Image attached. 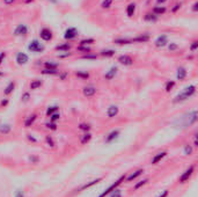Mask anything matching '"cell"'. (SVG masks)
Here are the masks:
<instances>
[{
    "label": "cell",
    "mask_w": 198,
    "mask_h": 197,
    "mask_svg": "<svg viewBox=\"0 0 198 197\" xmlns=\"http://www.w3.org/2000/svg\"><path fill=\"white\" fill-rule=\"evenodd\" d=\"M29 28L27 24L24 23H20L16 26V28L14 29V36H18V37H22V36H26L28 34Z\"/></svg>",
    "instance_id": "7"
},
{
    "label": "cell",
    "mask_w": 198,
    "mask_h": 197,
    "mask_svg": "<svg viewBox=\"0 0 198 197\" xmlns=\"http://www.w3.org/2000/svg\"><path fill=\"white\" fill-rule=\"evenodd\" d=\"M15 197H24L23 191H22V190H16V192H15Z\"/></svg>",
    "instance_id": "56"
},
{
    "label": "cell",
    "mask_w": 198,
    "mask_h": 197,
    "mask_svg": "<svg viewBox=\"0 0 198 197\" xmlns=\"http://www.w3.org/2000/svg\"><path fill=\"white\" fill-rule=\"evenodd\" d=\"M158 20H159V16L154 15L152 12H151V13H146L145 16H144V21L149 22V23H155Z\"/></svg>",
    "instance_id": "20"
},
{
    "label": "cell",
    "mask_w": 198,
    "mask_h": 197,
    "mask_svg": "<svg viewBox=\"0 0 198 197\" xmlns=\"http://www.w3.org/2000/svg\"><path fill=\"white\" fill-rule=\"evenodd\" d=\"M15 89V82L14 81H11L9 84L5 87V89H4V95L5 96H8V95H11Z\"/></svg>",
    "instance_id": "24"
},
{
    "label": "cell",
    "mask_w": 198,
    "mask_h": 197,
    "mask_svg": "<svg viewBox=\"0 0 198 197\" xmlns=\"http://www.w3.org/2000/svg\"><path fill=\"white\" fill-rule=\"evenodd\" d=\"M91 139H92V134H91V132H85V134L80 137V143H81L82 145H86L87 143L91 141Z\"/></svg>",
    "instance_id": "29"
},
{
    "label": "cell",
    "mask_w": 198,
    "mask_h": 197,
    "mask_svg": "<svg viewBox=\"0 0 198 197\" xmlns=\"http://www.w3.org/2000/svg\"><path fill=\"white\" fill-rule=\"evenodd\" d=\"M175 86H176V82H175L174 80H168V81L166 82V85H164V91L167 92V93H169Z\"/></svg>",
    "instance_id": "34"
},
{
    "label": "cell",
    "mask_w": 198,
    "mask_h": 197,
    "mask_svg": "<svg viewBox=\"0 0 198 197\" xmlns=\"http://www.w3.org/2000/svg\"><path fill=\"white\" fill-rule=\"evenodd\" d=\"M28 50L30 52L40 53V52H43V51L45 50V47H44L43 43H41V41H38V40H33V41H30V43L28 44Z\"/></svg>",
    "instance_id": "3"
},
{
    "label": "cell",
    "mask_w": 198,
    "mask_h": 197,
    "mask_svg": "<svg viewBox=\"0 0 198 197\" xmlns=\"http://www.w3.org/2000/svg\"><path fill=\"white\" fill-rule=\"evenodd\" d=\"M192 151H193V148H192V146H191V145H185V146H184L183 152H184V154H185V155L192 154Z\"/></svg>",
    "instance_id": "43"
},
{
    "label": "cell",
    "mask_w": 198,
    "mask_h": 197,
    "mask_svg": "<svg viewBox=\"0 0 198 197\" xmlns=\"http://www.w3.org/2000/svg\"><path fill=\"white\" fill-rule=\"evenodd\" d=\"M40 37L41 40L44 42H49L53 38V34H52V30L49 28H42L40 30Z\"/></svg>",
    "instance_id": "8"
},
{
    "label": "cell",
    "mask_w": 198,
    "mask_h": 197,
    "mask_svg": "<svg viewBox=\"0 0 198 197\" xmlns=\"http://www.w3.org/2000/svg\"><path fill=\"white\" fill-rule=\"evenodd\" d=\"M166 1H167V0H156V4H158V5L160 6V5H162V4H164Z\"/></svg>",
    "instance_id": "60"
},
{
    "label": "cell",
    "mask_w": 198,
    "mask_h": 197,
    "mask_svg": "<svg viewBox=\"0 0 198 197\" xmlns=\"http://www.w3.org/2000/svg\"><path fill=\"white\" fill-rule=\"evenodd\" d=\"M168 36L167 35H160L156 37V40L154 41V45L156 48H164L168 44Z\"/></svg>",
    "instance_id": "11"
},
{
    "label": "cell",
    "mask_w": 198,
    "mask_h": 197,
    "mask_svg": "<svg viewBox=\"0 0 198 197\" xmlns=\"http://www.w3.org/2000/svg\"><path fill=\"white\" fill-rule=\"evenodd\" d=\"M7 105H8V100H7V98H4V100L0 102V106H1V107H6Z\"/></svg>",
    "instance_id": "58"
},
{
    "label": "cell",
    "mask_w": 198,
    "mask_h": 197,
    "mask_svg": "<svg viewBox=\"0 0 198 197\" xmlns=\"http://www.w3.org/2000/svg\"><path fill=\"white\" fill-rule=\"evenodd\" d=\"M79 129L82 130V131H85V132H89L91 125H89L88 123H80V124H79Z\"/></svg>",
    "instance_id": "42"
},
{
    "label": "cell",
    "mask_w": 198,
    "mask_h": 197,
    "mask_svg": "<svg viewBox=\"0 0 198 197\" xmlns=\"http://www.w3.org/2000/svg\"><path fill=\"white\" fill-rule=\"evenodd\" d=\"M82 59H87V60H95V59H97V55H95V53H86L84 56H81Z\"/></svg>",
    "instance_id": "40"
},
{
    "label": "cell",
    "mask_w": 198,
    "mask_h": 197,
    "mask_svg": "<svg viewBox=\"0 0 198 197\" xmlns=\"http://www.w3.org/2000/svg\"><path fill=\"white\" fill-rule=\"evenodd\" d=\"M96 92H97V88L93 85H87L82 88V94L86 98H92L96 94Z\"/></svg>",
    "instance_id": "9"
},
{
    "label": "cell",
    "mask_w": 198,
    "mask_h": 197,
    "mask_svg": "<svg viewBox=\"0 0 198 197\" xmlns=\"http://www.w3.org/2000/svg\"><path fill=\"white\" fill-rule=\"evenodd\" d=\"M196 86L195 85H189L184 88L183 91L181 92L180 94H177L176 96L174 98L173 102L174 103H181V102H184L187 100H189L190 98H192L195 94H196Z\"/></svg>",
    "instance_id": "1"
},
{
    "label": "cell",
    "mask_w": 198,
    "mask_h": 197,
    "mask_svg": "<svg viewBox=\"0 0 198 197\" xmlns=\"http://www.w3.org/2000/svg\"><path fill=\"white\" fill-rule=\"evenodd\" d=\"M60 118V114L59 113H55L52 114L51 116H50V122H53V123H56L57 121H59Z\"/></svg>",
    "instance_id": "45"
},
{
    "label": "cell",
    "mask_w": 198,
    "mask_h": 197,
    "mask_svg": "<svg viewBox=\"0 0 198 197\" xmlns=\"http://www.w3.org/2000/svg\"><path fill=\"white\" fill-rule=\"evenodd\" d=\"M12 131V127L11 124H1L0 125V134H7Z\"/></svg>",
    "instance_id": "32"
},
{
    "label": "cell",
    "mask_w": 198,
    "mask_h": 197,
    "mask_svg": "<svg viewBox=\"0 0 198 197\" xmlns=\"http://www.w3.org/2000/svg\"><path fill=\"white\" fill-rule=\"evenodd\" d=\"M71 55H72L71 52H64V53H59L58 58H67V57H70Z\"/></svg>",
    "instance_id": "53"
},
{
    "label": "cell",
    "mask_w": 198,
    "mask_h": 197,
    "mask_svg": "<svg viewBox=\"0 0 198 197\" xmlns=\"http://www.w3.org/2000/svg\"><path fill=\"white\" fill-rule=\"evenodd\" d=\"M15 62H16L18 65H26V64H28L29 62L28 55L24 53V52H18L16 57H15Z\"/></svg>",
    "instance_id": "10"
},
{
    "label": "cell",
    "mask_w": 198,
    "mask_h": 197,
    "mask_svg": "<svg viewBox=\"0 0 198 197\" xmlns=\"http://www.w3.org/2000/svg\"><path fill=\"white\" fill-rule=\"evenodd\" d=\"M31 98V95H30V93L29 92H24L23 94L21 95V101L23 102V103H27V102H29V100Z\"/></svg>",
    "instance_id": "41"
},
{
    "label": "cell",
    "mask_w": 198,
    "mask_h": 197,
    "mask_svg": "<svg viewBox=\"0 0 198 197\" xmlns=\"http://www.w3.org/2000/svg\"><path fill=\"white\" fill-rule=\"evenodd\" d=\"M149 40H151L149 34H142V35L137 36L135 38H131V44H133V43H146L148 42Z\"/></svg>",
    "instance_id": "14"
},
{
    "label": "cell",
    "mask_w": 198,
    "mask_h": 197,
    "mask_svg": "<svg viewBox=\"0 0 198 197\" xmlns=\"http://www.w3.org/2000/svg\"><path fill=\"white\" fill-rule=\"evenodd\" d=\"M67 76H69V73H67V72H62V73L59 72V73H58V77H59L60 80H66Z\"/></svg>",
    "instance_id": "52"
},
{
    "label": "cell",
    "mask_w": 198,
    "mask_h": 197,
    "mask_svg": "<svg viewBox=\"0 0 198 197\" xmlns=\"http://www.w3.org/2000/svg\"><path fill=\"white\" fill-rule=\"evenodd\" d=\"M117 62L120 64V65H124V66H131L133 64V58L129 55H122V56L118 57Z\"/></svg>",
    "instance_id": "12"
},
{
    "label": "cell",
    "mask_w": 198,
    "mask_h": 197,
    "mask_svg": "<svg viewBox=\"0 0 198 197\" xmlns=\"http://www.w3.org/2000/svg\"><path fill=\"white\" fill-rule=\"evenodd\" d=\"M36 120H37V115H36V114H31V115H29L28 117L24 120V127L30 128L34 123H35Z\"/></svg>",
    "instance_id": "18"
},
{
    "label": "cell",
    "mask_w": 198,
    "mask_h": 197,
    "mask_svg": "<svg viewBox=\"0 0 198 197\" xmlns=\"http://www.w3.org/2000/svg\"><path fill=\"white\" fill-rule=\"evenodd\" d=\"M45 141H46V144L49 145L50 147H53L55 146V141H53V138L51 136H46L45 137Z\"/></svg>",
    "instance_id": "47"
},
{
    "label": "cell",
    "mask_w": 198,
    "mask_h": 197,
    "mask_svg": "<svg viewBox=\"0 0 198 197\" xmlns=\"http://www.w3.org/2000/svg\"><path fill=\"white\" fill-rule=\"evenodd\" d=\"M144 173V169H137L135 173H132V174H130V175L127 176V177H125V180H126L127 182H131V181H133V180H136L138 176H140Z\"/></svg>",
    "instance_id": "25"
},
{
    "label": "cell",
    "mask_w": 198,
    "mask_h": 197,
    "mask_svg": "<svg viewBox=\"0 0 198 197\" xmlns=\"http://www.w3.org/2000/svg\"><path fill=\"white\" fill-rule=\"evenodd\" d=\"M168 50L169 51H175V50L178 49V44L177 43H168Z\"/></svg>",
    "instance_id": "49"
},
{
    "label": "cell",
    "mask_w": 198,
    "mask_h": 197,
    "mask_svg": "<svg viewBox=\"0 0 198 197\" xmlns=\"http://www.w3.org/2000/svg\"><path fill=\"white\" fill-rule=\"evenodd\" d=\"M51 1H52V2H57L56 0H51Z\"/></svg>",
    "instance_id": "64"
},
{
    "label": "cell",
    "mask_w": 198,
    "mask_h": 197,
    "mask_svg": "<svg viewBox=\"0 0 198 197\" xmlns=\"http://www.w3.org/2000/svg\"><path fill=\"white\" fill-rule=\"evenodd\" d=\"M115 44L117 45H127V44H131V38H124V37H120V38H116L113 41Z\"/></svg>",
    "instance_id": "28"
},
{
    "label": "cell",
    "mask_w": 198,
    "mask_h": 197,
    "mask_svg": "<svg viewBox=\"0 0 198 197\" xmlns=\"http://www.w3.org/2000/svg\"><path fill=\"white\" fill-rule=\"evenodd\" d=\"M78 36H79L78 29L74 28V27H69V28L65 30V33H64V38H65L66 41H69V42L75 40Z\"/></svg>",
    "instance_id": "4"
},
{
    "label": "cell",
    "mask_w": 198,
    "mask_h": 197,
    "mask_svg": "<svg viewBox=\"0 0 198 197\" xmlns=\"http://www.w3.org/2000/svg\"><path fill=\"white\" fill-rule=\"evenodd\" d=\"M43 85V81L41 79H35V80H33L30 85H29V88L31 89V91H36V89H38V88H41Z\"/></svg>",
    "instance_id": "22"
},
{
    "label": "cell",
    "mask_w": 198,
    "mask_h": 197,
    "mask_svg": "<svg viewBox=\"0 0 198 197\" xmlns=\"http://www.w3.org/2000/svg\"><path fill=\"white\" fill-rule=\"evenodd\" d=\"M188 76V71L184 66H178L176 70V79L180 81H183Z\"/></svg>",
    "instance_id": "15"
},
{
    "label": "cell",
    "mask_w": 198,
    "mask_h": 197,
    "mask_svg": "<svg viewBox=\"0 0 198 197\" xmlns=\"http://www.w3.org/2000/svg\"><path fill=\"white\" fill-rule=\"evenodd\" d=\"M77 51H79V52H82V53H89L91 51H92V49H91V47L89 45H79L78 48H77Z\"/></svg>",
    "instance_id": "36"
},
{
    "label": "cell",
    "mask_w": 198,
    "mask_h": 197,
    "mask_svg": "<svg viewBox=\"0 0 198 197\" xmlns=\"http://www.w3.org/2000/svg\"><path fill=\"white\" fill-rule=\"evenodd\" d=\"M125 177H126L125 175H122V176L120 177V179H118V180L116 181V182L113 183L111 186H109V187H108V188H107V189L104 190V191H103L102 194H100V195H99L97 197H106L107 195H109V194H110V192H111V191H113V189H116V188H117V187L120 186V183H122L123 181H124V180H125Z\"/></svg>",
    "instance_id": "5"
},
{
    "label": "cell",
    "mask_w": 198,
    "mask_h": 197,
    "mask_svg": "<svg viewBox=\"0 0 198 197\" xmlns=\"http://www.w3.org/2000/svg\"><path fill=\"white\" fill-rule=\"evenodd\" d=\"M117 73H118V67L117 66H113V67H110L109 70L107 71V73L104 74V79L106 80H113V78L117 76Z\"/></svg>",
    "instance_id": "16"
},
{
    "label": "cell",
    "mask_w": 198,
    "mask_h": 197,
    "mask_svg": "<svg viewBox=\"0 0 198 197\" xmlns=\"http://www.w3.org/2000/svg\"><path fill=\"white\" fill-rule=\"evenodd\" d=\"M41 73H42L43 76H58L59 71L58 70H49V69H43V70L41 71Z\"/></svg>",
    "instance_id": "33"
},
{
    "label": "cell",
    "mask_w": 198,
    "mask_h": 197,
    "mask_svg": "<svg viewBox=\"0 0 198 197\" xmlns=\"http://www.w3.org/2000/svg\"><path fill=\"white\" fill-rule=\"evenodd\" d=\"M167 196H168V190H163L162 194H160L158 197H167Z\"/></svg>",
    "instance_id": "59"
},
{
    "label": "cell",
    "mask_w": 198,
    "mask_h": 197,
    "mask_svg": "<svg viewBox=\"0 0 198 197\" xmlns=\"http://www.w3.org/2000/svg\"><path fill=\"white\" fill-rule=\"evenodd\" d=\"M193 172H195V166H193V165H191L190 167L185 169V170H184V173H182V175L180 176L178 182L180 183H185L187 181H189V179L192 176Z\"/></svg>",
    "instance_id": "6"
},
{
    "label": "cell",
    "mask_w": 198,
    "mask_h": 197,
    "mask_svg": "<svg viewBox=\"0 0 198 197\" xmlns=\"http://www.w3.org/2000/svg\"><path fill=\"white\" fill-rule=\"evenodd\" d=\"M58 110H59V107L58 106H51L46 109V113L45 114H46V116H51L52 114L58 113Z\"/></svg>",
    "instance_id": "37"
},
{
    "label": "cell",
    "mask_w": 198,
    "mask_h": 197,
    "mask_svg": "<svg viewBox=\"0 0 198 197\" xmlns=\"http://www.w3.org/2000/svg\"><path fill=\"white\" fill-rule=\"evenodd\" d=\"M109 197H122V192H120V190H118L116 188V189H113V191L109 194Z\"/></svg>",
    "instance_id": "44"
},
{
    "label": "cell",
    "mask_w": 198,
    "mask_h": 197,
    "mask_svg": "<svg viewBox=\"0 0 198 197\" xmlns=\"http://www.w3.org/2000/svg\"><path fill=\"white\" fill-rule=\"evenodd\" d=\"M34 0H26V4H29V2H33Z\"/></svg>",
    "instance_id": "63"
},
{
    "label": "cell",
    "mask_w": 198,
    "mask_h": 197,
    "mask_svg": "<svg viewBox=\"0 0 198 197\" xmlns=\"http://www.w3.org/2000/svg\"><path fill=\"white\" fill-rule=\"evenodd\" d=\"M120 130H113V131L106 137V143L107 144H109V143L113 141L115 139H117V138L120 137Z\"/></svg>",
    "instance_id": "17"
},
{
    "label": "cell",
    "mask_w": 198,
    "mask_h": 197,
    "mask_svg": "<svg viewBox=\"0 0 198 197\" xmlns=\"http://www.w3.org/2000/svg\"><path fill=\"white\" fill-rule=\"evenodd\" d=\"M45 127L48 128V129H51V130H57V124L56 123H53V122L46 123V124H45Z\"/></svg>",
    "instance_id": "51"
},
{
    "label": "cell",
    "mask_w": 198,
    "mask_h": 197,
    "mask_svg": "<svg viewBox=\"0 0 198 197\" xmlns=\"http://www.w3.org/2000/svg\"><path fill=\"white\" fill-rule=\"evenodd\" d=\"M189 49H190L191 52H196L198 50V41H193V42L190 44V47H189Z\"/></svg>",
    "instance_id": "46"
},
{
    "label": "cell",
    "mask_w": 198,
    "mask_h": 197,
    "mask_svg": "<svg viewBox=\"0 0 198 197\" xmlns=\"http://www.w3.org/2000/svg\"><path fill=\"white\" fill-rule=\"evenodd\" d=\"M116 51L113 49H106V50H101L100 51V56L102 57H106V58H110V57L115 56Z\"/></svg>",
    "instance_id": "27"
},
{
    "label": "cell",
    "mask_w": 198,
    "mask_h": 197,
    "mask_svg": "<svg viewBox=\"0 0 198 197\" xmlns=\"http://www.w3.org/2000/svg\"><path fill=\"white\" fill-rule=\"evenodd\" d=\"M166 12H167V8L164 7V6H155V7H153V9H152V13L154 15H156V16L163 15Z\"/></svg>",
    "instance_id": "23"
},
{
    "label": "cell",
    "mask_w": 198,
    "mask_h": 197,
    "mask_svg": "<svg viewBox=\"0 0 198 197\" xmlns=\"http://www.w3.org/2000/svg\"><path fill=\"white\" fill-rule=\"evenodd\" d=\"M4 76H5V74H4V72H2V71H0V78L4 77Z\"/></svg>",
    "instance_id": "62"
},
{
    "label": "cell",
    "mask_w": 198,
    "mask_h": 197,
    "mask_svg": "<svg viewBox=\"0 0 198 197\" xmlns=\"http://www.w3.org/2000/svg\"><path fill=\"white\" fill-rule=\"evenodd\" d=\"M75 76L81 80H87L89 78V73L85 72V71H78V72H75Z\"/></svg>",
    "instance_id": "35"
},
{
    "label": "cell",
    "mask_w": 198,
    "mask_h": 197,
    "mask_svg": "<svg viewBox=\"0 0 198 197\" xmlns=\"http://www.w3.org/2000/svg\"><path fill=\"white\" fill-rule=\"evenodd\" d=\"M15 2V0H4V4L5 5H7V6H9V5H13Z\"/></svg>",
    "instance_id": "57"
},
{
    "label": "cell",
    "mask_w": 198,
    "mask_h": 197,
    "mask_svg": "<svg viewBox=\"0 0 198 197\" xmlns=\"http://www.w3.org/2000/svg\"><path fill=\"white\" fill-rule=\"evenodd\" d=\"M71 48H72V45L70 43H63V44L57 45L56 50L57 51H59V52H70Z\"/></svg>",
    "instance_id": "19"
},
{
    "label": "cell",
    "mask_w": 198,
    "mask_h": 197,
    "mask_svg": "<svg viewBox=\"0 0 198 197\" xmlns=\"http://www.w3.org/2000/svg\"><path fill=\"white\" fill-rule=\"evenodd\" d=\"M148 182V179H145V180H142V181H140V182H138L137 184H135V190L139 189L140 187H142V186H145L146 183Z\"/></svg>",
    "instance_id": "48"
},
{
    "label": "cell",
    "mask_w": 198,
    "mask_h": 197,
    "mask_svg": "<svg viewBox=\"0 0 198 197\" xmlns=\"http://www.w3.org/2000/svg\"><path fill=\"white\" fill-rule=\"evenodd\" d=\"M93 43H95V40L94 38H84V40H81L80 43H79V45H91Z\"/></svg>",
    "instance_id": "38"
},
{
    "label": "cell",
    "mask_w": 198,
    "mask_h": 197,
    "mask_svg": "<svg viewBox=\"0 0 198 197\" xmlns=\"http://www.w3.org/2000/svg\"><path fill=\"white\" fill-rule=\"evenodd\" d=\"M28 139L29 140H31V141H34V143H36V139L31 136V134H28Z\"/></svg>",
    "instance_id": "61"
},
{
    "label": "cell",
    "mask_w": 198,
    "mask_h": 197,
    "mask_svg": "<svg viewBox=\"0 0 198 197\" xmlns=\"http://www.w3.org/2000/svg\"><path fill=\"white\" fill-rule=\"evenodd\" d=\"M166 155H167V152H166V151H163V152H159L158 154H155L154 157H153V159H152L151 163H152V165H156L159 161H161Z\"/></svg>",
    "instance_id": "21"
},
{
    "label": "cell",
    "mask_w": 198,
    "mask_h": 197,
    "mask_svg": "<svg viewBox=\"0 0 198 197\" xmlns=\"http://www.w3.org/2000/svg\"><path fill=\"white\" fill-rule=\"evenodd\" d=\"M181 7H182V2H177V4H175L174 7L171 8V13H176L178 9H181Z\"/></svg>",
    "instance_id": "50"
},
{
    "label": "cell",
    "mask_w": 198,
    "mask_h": 197,
    "mask_svg": "<svg viewBox=\"0 0 198 197\" xmlns=\"http://www.w3.org/2000/svg\"><path fill=\"white\" fill-rule=\"evenodd\" d=\"M191 11H192L193 13L198 12V2H197V1H196V2H193V5H192V8H191Z\"/></svg>",
    "instance_id": "55"
},
{
    "label": "cell",
    "mask_w": 198,
    "mask_h": 197,
    "mask_svg": "<svg viewBox=\"0 0 198 197\" xmlns=\"http://www.w3.org/2000/svg\"><path fill=\"white\" fill-rule=\"evenodd\" d=\"M102 181V177H99V179H96V180H93V181H91L89 183H86V184H84L80 189H79V191H82V190L87 189V188H91L92 186H94V184H96V183H99Z\"/></svg>",
    "instance_id": "30"
},
{
    "label": "cell",
    "mask_w": 198,
    "mask_h": 197,
    "mask_svg": "<svg viewBox=\"0 0 198 197\" xmlns=\"http://www.w3.org/2000/svg\"><path fill=\"white\" fill-rule=\"evenodd\" d=\"M113 0H103L102 4H101V7L103 9H108V8H110L113 6Z\"/></svg>",
    "instance_id": "39"
},
{
    "label": "cell",
    "mask_w": 198,
    "mask_h": 197,
    "mask_svg": "<svg viewBox=\"0 0 198 197\" xmlns=\"http://www.w3.org/2000/svg\"><path fill=\"white\" fill-rule=\"evenodd\" d=\"M118 114H120V108H118V106L111 105V106L108 107V109H107V116H108V118H113Z\"/></svg>",
    "instance_id": "13"
},
{
    "label": "cell",
    "mask_w": 198,
    "mask_h": 197,
    "mask_svg": "<svg viewBox=\"0 0 198 197\" xmlns=\"http://www.w3.org/2000/svg\"><path fill=\"white\" fill-rule=\"evenodd\" d=\"M44 67H45V69H49V70H58L59 64L48 60V62H44Z\"/></svg>",
    "instance_id": "31"
},
{
    "label": "cell",
    "mask_w": 198,
    "mask_h": 197,
    "mask_svg": "<svg viewBox=\"0 0 198 197\" xmlns=\"http://www.w3.org/2000/svg\"><path fill=\"white\" fill-rule=\"evenodd\" d=\"M198 120V113L197 110H192L189 114H187L185 116H183L181 118V124H182V128H188L191 127L192 124H195Z\"/></svg>",
    "instance_id": "2"
},
{
    "label": "cell",
    "mask_w": 198,
    "mask_h": 197,
    "mask_svg": "<svg viewBox=\"0 0 198 197\" xmlns=\"http://www.w3.org/2000/svg\"><path fill=\"white\" fill-rule=\"evenodd\" d=\"M5 58H6V52H5V51L0 52V65H1V64H2V62L5 60Z\"/></svg>",
    "instance_id": "54"
},
{
    "label": "cell",
    "mask_w": 198,
    "mask_h": 197,
    "mask_svg": "<svg viewBox=\"0 0 198 197\" xmlns=\"http://www.w3.org/2000/svg\"><path fill=\"white\" fill-rule=\"evenodd\" d=\"M136 8H137V5H136L135 2H131V4H129L126 7V15L129 18H132L136 13Z\"/></svg>",
    "instance_id": "26"
}]
</instances>
